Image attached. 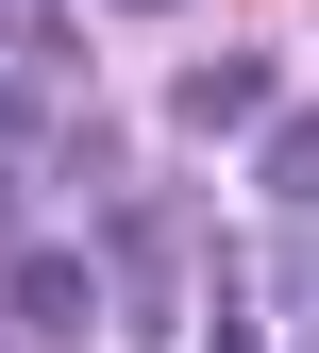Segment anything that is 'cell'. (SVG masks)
Listing matches in <instances>:
<instances>
[{"mask_svg":"<svg viewBox=\"0 0 319 353\" xmlns=\"http://www.w3.org/2000/svg\"><path fill=\"white\" fill-rule=\"evenodd\" d=\"M152 17H168V0H152Z\"/></svg>","mask_w":319,"mask_h":353,"instance_id":"8992f818","label":"cell"},{"mask_svg":"<svg viewBox=\"0 0 319 353\" xmlns=\"http://www.w3.org/2000/svg\"><path fill=\"white\" fill-rule=\"evenodd\" d=\"M269 101H286V68H269V51H218V68H202V84H185L168 118H185V135H252Z\"/></svg>","mask_w":319,"mask_h":353,"instance_id":"7a4b0ae2","label":"cell"},{"mask_svg":"<svg viewBox=\"0 0 319 353\" xmlns=\"http://www.w3.org/2000/svg\"><path fill=\"white\" fill-rule=\"evenodd\" d=\"M0 303H17V336H51V353L101 336V270H84V252H0Z\"/></svg>","mask_w":319,"mask_h":353,"instance_id":"6da1fadb","label":"cell"},{"mask_svg":"<svg viewBox=\"0 0 319 353\" xmlns=\"http://www.w3.org/2000/svg\"><path fill=\"white\" fill-rule=\"evenodd\" d=\"M218 353H269V336H252V320H218Z\"/></svg>","mask_w":319,"mask_h":353,"instance_id":"277c9868","label":"cell"},{"mask_svg":"<svg viewBox=\"0 0 319 353\" xmlns=\"http://www.w3.org/2000/svg\"><path fill=\"white\" fill-rule=\"evenodd\" d=\"M0 252H17V185H0Z\"/></svg>","mask_w":319,"mask_h":353,"instance_id":"5b68a950","label":"cell"},{"mask_svg":"<svg viewBox=\"0 0 319 353\" xmlns=\"http://www.w3.org/2000/svg\"><path fill=\"white\" fill-rule=\"evenodd\" d=\"M17 135H34V84H0V152H17Z\"/></svg>","mask_w":319,"mask_h":353,"instance_id":"3957f363","label":"cell"}]
</instances>
